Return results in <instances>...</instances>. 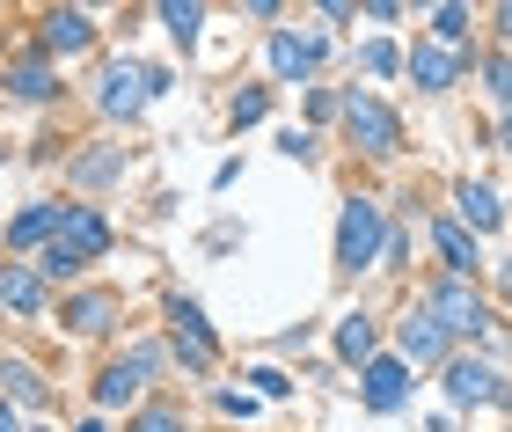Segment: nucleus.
Returning a JSON list of instances; mask_svg holds the SVG:
<instances>
[{"instance_id":"1","label":"nucleus","mask_w":512,"mask_h":432,"mask_svg":"<svg viewBox=\"0 0 512 432\" xmlns=\"http://www.w3.org/2000/svg\"><path fill=\"white\" fill-rule=\"evenodd\" d=\"M110 242H118V235H110V220H103L96 206H74V213H66V227H59V242L37 257L44 286H52V279H81L88 264H103V257H110Z\"/></svg>"},{"instance_id":"2","label":"nucleus","mask_w":512,"mask_h":432,"mask_svg":"<svg viewBox=\"0 0 512 432\" xmlns=\"http://www.w3.org/2000/svg\"><path fill=\"white\" fill-rule=\"evenodd\" d=\"M381 249H388V206L374 191H352V198H344V213H337V271H344V279H359V271L381 264Z\"/></svg>"},{"instance_id":"3","label":"nucleus","mask_w":512,"mask_h":432,"mask_svg":"<svg viewBox=\"0 0 512 432\" xmlns=\"http://www.w3.org/2000/svg\"><path fill=\"white\" fill-rule=\"evenodd\" d=\"M337 125H344V140H352L366 162H395V154H403V118H395L374 88H352L344 110H337Z\"/></svg>"},{"instance_id":"4","label":"nucleus","mask_w":512,"mask_h":432,"mask_svg":"<svg viewBox=\"0 0 512 432\" xmlns=\"http://www.w3.org/2000/svg\"><path fill=\"white\" fill-rule=\"evenodd\" d=\"M425 308L439 315V330H447L454 345H461V337H491V330H498V315H491V301H483V286H476V279H454V271L425 286Z\"/></svg>"},{"instance_id":"5","label":"nucleus","mask_w":512,"mask_h":432,"mask_svg":"<svg viewBox=\"0 0 512 432\" xmlns=\"http://www.w3.org/2000/svg\"><path fill=\"white\" fill-rule=\"evenodd\" d=\"M161 88H169V74H154V66H139V59H103V74H96V110H103V118H139Z\"/></svg>"},{"instance_id":"6","label":"nucleus","mask_w":512,"mask_h":432,"mask_svg":"<svg viewBox=\"0 0 512 432\" xmlns=\"http://www.w3.org/2000/svg\"><path fill=\"white\" fill-rule=\"evenodd\" d=\"M169 345H176V359L191 374L220 367V337H213V323H205V308L191 301V293H169Z\"/></svg>"},{"instance_id":"7","label":"nucleus","mask_w":512,"mask_h":432,"mask_svg":"<svg viewBox=\"0 0 512 432\" xmlns=\"http://www.w3.org/2000/svg\"><path fill=\"white\" fill-rule=\"evenodd\" d=\"M118 323H125V293L118 286H81V293L59 301V330L66 337H88V345H96V337H110Z\"/></svg>"},{"instance_id":"8","label":"nucleus","mask_w":512,"mask_h":432,"mask_svg":"<svg viewBox=\"0 0 512 432\" xmlns=\"http://www.w3.org/2000/svg\"><path fill=\"white\" fill-rule=\"evenodd\" d=\"M395 359H403V367H447V359H454V337L439 330V315L425 301L395 323Z\"/></svg>"},{"instance_id":"9","label":"nucleus","mask_w":512,"mask_h":432,"mask_svg":"<svg viewBox=\"0 0 512 432\" xmlns=\"http://www.w3.org/2000/svg\"><path fill=\"white\" fill-rule=\"evenodd\" d=\"M439 374H447V403H454V411H469V403H512L505 374L491 367V359H476V352H454Z\"/></svg>"},{"instance_id":"10","label":"nucleus","mask_w":512,"mask_h":432,"mask_svg":"<svg viewBox=\"0 0 512 432\" xmlns=\"http://www.w3.org/2000/svg\"><path fill=\"white\" fill-rule=\"evenodd\" d=\"M322 52H330V44H322L315 30H271L264 66H271V81H278V88H293V81H315Z\"/></svg>"},{"instance_id":"11","label":"nucleus","mask_w":512,"mask_h":432,"mask_svg":"<svg viewBox=\"0 0 512 432\" xmlns=\"http://www.w3.org/2000/svg\"><path fill=\"white\" fill-rule=\"evenodd\" d=\"M37 37H44V59H81V52H96V15L88 8H37Z\"/></svg>"},{"instance_id":"12","label":"nucleus","mask_w":512,"mask_h":432,"mask_svg":"<svg viewBox=\"0 0 512 432\" xmlns=\"http://www.w3.org/2000/svg\"><path fill=\"white\" fill-rule=\"evenodd\" d=\"M66 213H74L66 198H30V206H22V213H15L8 227H0V242H8V249H37V257H44V249L59 242Z\"/></svg>"},{"instance_id":"13","label":"nucleus","mask_w":512,"mask_h":432,"mask_svg":"<svg viewBox=\"0 0 512 432\" xmlns=\"http://www.w3.org/2000/svg\"><path fill=\"white\" fill-rule=\"evenodd\" d=\"M0 88H8L15 103H52L59 96V66L44 52H8L0 59Z\"/></svg>"},{"instance_id":"14","label":"nucleus","mask_w":512,"mask_h":432,"mask_svg":"<svg viewBox=\"0 0 512 432\" xmlns=\"http://www.w3.org/2000/svg\"><path fill=\"white\" fill-rule=\"evenodd\" d=\"M359 403L374 418H395L410 403V367H403V359H366V367H359Z\"/></svg>"},{"instance_id":"15","label":"nucleus","mask_w":512,"mask_h":432,"mask_svg":"<svg viewBox=\"0 0 512 432\" xmlns=\"http://www.w3.org/2000/svg\"><path fill=\"white\" fill-rule=\"evenodd\" d=\"M403 74L417 81V88H425V96H447V88L461 81V74H469V52H447V44H417V52H410V66H403Z\"/></svg>"},{"instance_id":"16","label":"nucleus","mask_w":512,"mask_h":432,"mask_svg":"<svg viewBox=\"0 0 512 432\" xmlns=\"http://www.w3.org/2000/svg\"><path fill=\"white\" fill-rule=\"evenodd\" d=\"M0 308L22 315V323H37V315L52 308V293H44V271H37V264H0Z\"/></svg>"},{"instance_id":"17","label":"nucleus","mask_w":512,"mask_h":432,"mask_svg":"<svg viewBox=\"0 0 512 432\" xmlns=\"http://www.w3.org/2000/svg\"><path fill=\"white\" fill-rule=\"evenodd\" d=\"M432 242H439V257H447L454 279H476V271H483V249H476V235H469L461 220L439 213V220H432Z\"/></svg>"},{"instance_id":"18","label":"nucleus","mask_w":512,"mask_h":432,"mask_svg":"<svg viewBox=\"0 0 512 432\" xmlns=\"http://www.w3.org/2000/svg\"><path fill=\"white\" fill-rule=\"evenodd\" d=\"M454 220L469 227V235H491V227L505 220V206H498L491 184H476V176H469V184H454Z\"/></svg>"},{"instance_id":"19","label":"nucleus","mask_w":512,"mask_h":432,"mask_svg":"<svg viewBox=\"0 0 512 432\" xmlns=\"http://www.w3.org/2000/svg\"><path fill=\"white\" fill-rule=\"evenodd\" d=\"M139 381H147V374H139V359L125 352V359H110V367L96 374V411H125V403L139 396Z\"/></svg>"},{"instance_id":"20","label":"nucleus","mask_w":512,"mask_h":432,"mask_svg":"<svg viewBox=\"0 0 512 432\" xmlns=\"http://www.w3.org/2000/svg\"><path fill=\"white\" fill-rule=\"evenodd\" d=\"M66 176H74L81 191L118 184V176H125V147H88V154H74V162H66Z\"/></svg>"},{"instance_id":"21","label":"nucleus","mask_w":512,"mask_h":432,"mask_svg":"<svg viewBox=\"0 0 512 432\" xmlns=\"http://www.w3.org/2000/svg\"><path fill=\"white\" fill-rule=\"evenodd\" d=\"M374 345H381L374 315H366V308H352V315H344V323H337V359H352V367H366V359H381Z\"/></svg>"},{"instance_id":"22","label":"nucleus","mask_w":512,"mask_h":432,"mask_svg":"<svg viewBox=\"0 0 512 432\" xmlns=\"http://www.w3.org/2000/svg\"><path fill=\"white\" fill-rule=\"evenodd\" d=\"M0 381H8V396L30 403V411H44V403H52V389H44V374L30 367V359H0Z\"/></svg>"},{"instance_id":"23","label":"nucleus","mask_w":512,"mask_h":432,"mask_svg":"<svg viewBox=\"0 0 512 432\" xmlns=\"http://www.w3.org/2000/svg\"><path fill=\"white\" fill-rule=\"evenodd\" d=\"M161 30H169L176 44H183V52H191V44H198V30H205V8H198V0H161Z\"/></svg>"},{"instance_id":"24","label":"nucleus","mask_w":512,"mask_h":432,"mask_svg":"<svg viewBox=\"0 0 512 432\" xmlns=\"http://www.w3.org/2000/svg\"><path fill=\"white\" fill-rule=\"evenodd\" d=\"M469 22H476V8H461V0L432 8V44H447V52H469Z\"/></svg>"},{"instance_id":"25","label":"nucleus","mask_w":512,"mask_h":432,"mask_svg":"<svg viewBox=\"0 0 512 432\" xmlns=\"http://www.w3.org/2000/svg\"><path fill=\"white\" fill-rule=\"evenodd\" d=\"M264 118H271V88H242V96L227 103V125H235V132L242 125H264Z\"/></svg>"},{"instance_id":"26","label":"nucleus","mask_w":512,"mask_h":432,"mask_svg":"<svg viewBox=\"0 0 512 432\" xmlns=\"http://www.w3.org/2000/svg\"><path fill=\"white\" fill-rule=\"evenodd\" d=\"M359 66H366V74H374V81H395V74H403V52H395V44L388 37H374V44H366V52H359Z\"/></svg>"},{"instance_id":"27","label":"nucleus","mask_w":512,"mask_h":432,"mask_svg":"<svg viewBox=\"0 0 512 432\" xmlns=\"http://www.w3.org/2000/svg\"><path fill=\"white\" fill-rule=\"evenodd\" d=\"M132 432H191V425H183L176 403H139V411H132Z\"/></svg>"},{"instance_id":"28","label":"nucleus","mask_w":512,"mask_h":432,"mask_svg":"<svg viewBox=\"0 0 512 432\" xmlns=\"http://www.w3.org/2000/svg\"><path fill=\"white\" fill-rule=\"evenodd\" d=\"M483 81H491V96L512 110V52H491V59H483Z\"/></svg>"},{"instance_id":"29","label":"nucleus","mask_w":512,"mask_h":432,"mask_svg":"<svg viewBox=\"0 0 512 432\" xmlns=\"http://www.w3.org/2000/svg\"><path fill=\"white\" fill-rule=\"evenodd\" d=\"M278 154H293V162H315V132H278Z\"/></svg>"},{"instance_id":"30","label":"nucleus","mask_w":512,"mask_h":432,"mask_svg":"<svg viewBox=\"0 0 512 432\" xmlns=\"http://www.w3.org/2000/svg\"><path fill=\"white\" fill-rule=\"evenodd\" d=\"M249 381H256V396H286V389H293V381H286V374H278V367H256Z\"/></svg>"},{"instance_id":"31","label":"nucleus","mask_w":512,"mask_h":432,"mask_svg":"<svg viewBox=\"0 0 512 432\" xmlns=\"http://www.w3.org/2000/svg\"><path fill=\"white\" fill-rule=\"evenodd\" d=\"M220 411H227V418H256V396H242V389H220Z\"/></svg>"},{"instance_id":"32","label":"nucleus","mask_w":512,"mask_h":432,"mask_svg":"<svg viewBox=\"0 0 512 432\" xmlns=\"http://www.w3.org/2000/svg\"><path fill=\"white\" fill-rule=\"evenodd\" d=\"M242 15H249V22H286V8H278V0H249Z\"/></svg>"},{"instance_id":"33","label":"nucleus","mask_w":512,"mask_h":432,"mask_svg":"<svg viewBox=\"0 0 512 432\" xmlns=\"http://www.w3.org/2000/svg\"><path fill=\"white\" fill-rule=\"evenodd\" d=\"M491 22H498V37L512 44V0H498V8H491Z\"/></svg>"},{"instance_id":"34","label":"nucleus","mask_w":512,"mask_h":432,"mask_svg":"<svg viewBox=\"0 0 512 432\" xmlns=\"http://www.w3.org/2000/svg\"><path fill=\"white\" fill-rule=\"evenodd\" d=\"M0 432H22V411H15L8 396H0Z\"/></svg>"},{"instance_id":"35","label":"nucleus","mask_w":512,"mask_h":432,"mask_svg":"<svg viewBox=\"0 0 512 432\" xmlns=\"http://www.w3.org/2000/svg\"><path fill=\"white\" fill-rule=\"evenodd\" d=\"M498 147L512 154V110H505V118H498Z\"/></svg>"},{"instance_id":"36","label":"nucleus","mask_w":512,"mask_h":432,"mask_svg":"<svg viewBox=\"0 0 512 432\" xmlns=\"http://www.w3.org/2000/svg\"><path fill=\"white\" fill-rule=\"evenodd\" d=\"M74 432H103V418H81V425H74Z\"/></svg>"},{"instance_id":"37","label":"nucleus","mask_w":512,"mask_h":432,"mask_svg":"<svg viewBox=\"0 0 512 432\" xmlns=\"http://www.w3.org/2000/svg\"><path fill=\"white\" fill-rule=\"evenodd\" d=\"M0 162H8V147H0Z\"/></svg>"}]
</instances>
